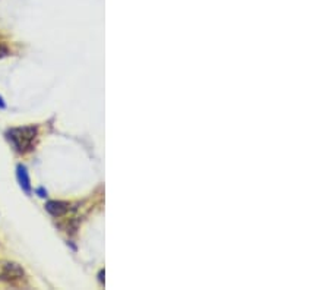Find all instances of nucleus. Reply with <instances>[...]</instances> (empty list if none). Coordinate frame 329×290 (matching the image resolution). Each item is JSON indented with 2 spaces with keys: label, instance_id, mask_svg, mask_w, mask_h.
Instances as JSON below:
<instances>
[{
  "label": "nucleus",
  "instance_id": "7ed1b4c3",
  "mask_svg": "<svg viewBox=\"0 0 329 290\" xmlns=\"http://www.w3.org/2000/svg\"><path fill=\"white\" fill-rule=\"evenodd\" d=\"M46 210L54 217H62L70 210V204L65 201H48L46 204Z\"/></svg>",
  "mask_w": 329,
  "mask_h": 290
},
{
  "label": "nucleus",
  "instance_id": "f03ea898",
  "mask_svg": "<svg viewBox=\"0 0 329 290\" xmlns=\"http://www.w3.org/2000/svg\"><path fill=\"white\" fill-rule=\"evenodd\" d=\"M25 276L21 265L10 261H0V280L7 283H15L22 280Z\"/></svg>",
  "mask_w": 329,
  "mask_h": 290
},
{
  "label": "nucleus",
  "instance_id": "39448f33",
  "mask_svg": "<svg viewBox=\"0 0 329 290\" xmlns=\"http://www.w3.org/2000/svg\"><path fill=\"white\" fill-rule=\"evenodd\" d=\"M37 193H38V196H41V198L47 196V191H44L43 188H38V189H37Z\"/></svg>",
  "mask_w": 329,
  "mask_h": 290
},
{
  "label": "nucleus",
  "instance_id": "0eeeda50",
  "mask_svg": "<svg viewBox=\"0 0 329 290\" xmlns=\"http://www.w3.org/2000/svg\"><path fill=\"white\" fill-rule=\"evenodd\" d=\"M4 107V101H3V98L0 97V109H3Z\"/></svg>",
  "mask_w": 329,
  "mask_h": 290
},
{
  "label": "nucleus",
  "instance_id": "f257e3e1",
  "mask_svg": "<svg viewBox=\"0 0 329 290\" xmlns=\"http://www.w3.org/2000/svg\"><path fill=\"white\" fill-rule=\"evenodd\" d=\"M37 134H38L37 128L24 126V128H13V129L7 131L6 137L18 152H27V151L33 149Z\"/></svg>",
  "mask_w": 329,
  "mask_h": 290
},
{
  "label": "nucleus",
  "instance_id": "20e7f679",
  "mask_svg": "<svg viewBox=\"0 0 329 290\" xmlns=\"http://www.w3.org/2000/svg\"><path fill=\"white\" fill-rule=\"evenodd\" d=\"M16 176H18V181H19V185L21 188L25 191V193H31V181H30V176H28V172H27V167L19 164L18 169H16Z\"/></svg>",
  "mask_w": 329,
  "mask_h": 290
},
{
  "label": "nucleus",
  "instance_id": "423d86ee",
  "mask_svg": "<svg viewBox=\"0 0 329 290\" xmlns=\"http://www.w3.org/2000/svg\"><path fill=\"white\" fill-rule=\"evenodd\" d=\"M7 54V50L4 47H0V57H3V56H6Z\"/></svg>",
  "mask_w": 329,
  "mask_h": 290
}]
</instances>
